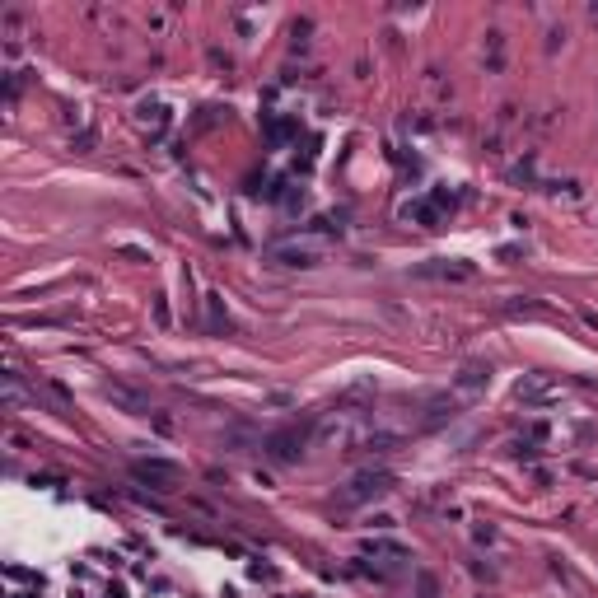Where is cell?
<instances>
[{
    "label": "cell",
    "instance_id": "6da1fadb",
    "mask_svg": "<svg viewBox=\"0 0 598 598\" xmlns=\"http://www.w3.org/2000/svg\"><path fill=\"white\" fill-rule=\"evenodd\" d=\"M388 486H393V477H388V472L355 477V482H350V491H341V505H360V500H369V496H383Z\"/></svg>",
    "mask_w": 598,
    "mask_h": 598
},
{
    "label": "cell",
    "instance_id": "3957f363",
    "mask_svg": "<svg viewBox=\"0 0 598 598\" xmlns=\"http://www.w3.org/2000/svg\"><path fill=\"white\" fill-rule=\"evenodd\" d=\"M266 448H271V458H295L299 448H304V430H281V435H271L266 439Z\"/></svg>",
    "mask_w": 598,
    "mask_h": 598
},
{
    "label": "cell",
    "instance_id": "7a4b0ae2",
    "mask_svg": "<svg viewBox=\"0 0 598 598\" xmlns=\"http://www.w3.org/2000/svg\"><path fill=\"white\" fill-rule=\"evenodd\" d=\"M136 477H140V482H154L159 491H168V486L178 482V467L159 463V458H140V463H136Z\"/></svg>",
    "mask_w": 598,
    "mask_h": 598
},
{
    "label": "cell",
    "instance_id": "277c9868",
    "mask_svg": "<svg viewBox=\"0 0 598 598\" xmlns=\"http://www.w3.org/2000/svg\"><path fill=\"white\" fill-rule=\"evenodd\" d=\"M486 374H491V369L467 365V369H463V379H458V388H477V383H486Z\"/></svg>",
    "mask_w": 598,
    "mask_h": 598
}]
</instances>
